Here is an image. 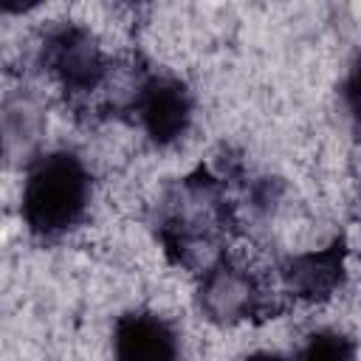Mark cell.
<instances>
[{"label":"cell","mask_w":361,"mask_h":361,"mask_svg":"<svg viewBox=\"0 0 361 361\" xmlns=\"http://www.w3.org/2000/svg\"><path fill=\"white\" fill-rule=\"evenodd\" d=\"M90 178L82 161L71 152L42 155L25 175L23 220L34 234L51 237L79 223L87 206Z\"/></svg>","instance_id":"1"},{"label":"cell","mask_w":361,"mask_h":361,"mask_svg":"<svg viewBox=\"0 0 361 361\" xmlns=\"http://www.w3.org/2000/svg\"><path fill=\"white\" fill-rule=\"evenodd\" d=\"M42 65L59 79L65 93H90L104 79V56L93 34L82 25H59L42 42Z\"/></svg>","instance_id":"2"},{"label":"cell","mask_w":361,"mask_h":361,"mask_svg":"<svg viewBox=\"0 0 361 361\" xmlns=\"http://www.w3.org/2000/svg\"><path fill=\"white\" fill-rule=\"evenodd\" d=\"M135 110L155 144L178 141L192 118V99L183 82L172 76H147L135 90Z\"/></svg>","instance_id":"3"},{"label":"cell","mask_w":361,"mask_h":361,"mask_svg":"<svg viewBox=\"0 0 361 361\" xmlns=\"http://www.w3.org/2000/svg\"><path fill=\"white\" fill-rule=\"evenodd\" d=\"M113 353L116 361H175L178 336L169 322L155 313H124L113 330Z\"/></svg>","instance_id":"4"},{"label":"cell","mask_w":361,"mask_h":361,"mask_svg":"<svg viewBox=\"0 0 361 361\" xmlns=\"http://www.w3.org/2000/svg\"><path fill=\"white\" fill-rule=\"evenodd\" d=\"M200 305L212 319L220 322H237L268 310L248 274L231 268L228 262H220L206 274L200 288Z\"/></svg>","instance_id":"5"},{"label":"cell","mask_w":361,"mask_h":361,"mask_svg":"<svg viewBox=\"0 0 361 361\" xmlns=\"http://www.w3.org/2000/svg\"><path fill=\"white\" fill-rule=\"evenodd\" d=\"M282 279L299 299H327L344 279V240H336L324 251L290 257L282 268Z\"/></svg>","instance_id":"6"},{"label":"cell","mask_w":361,"mask_h":361,"mask_svg":"<svg viewBox=\"0 0 361 361\" xmlns=\"http://www.w3.org/2000/svg\"><path fill=\"white\" fill-rule=\"evenodd\" d=\"M293 361H355V344L336 330H319L293 355Z\"/></svg>","instance_id":"7"},{"label":"cell","mask_w":361,"mask_h":361,"mask_svg":"<svg viewBox=\"0 0 361 361\" xmlns=\"http://www.w3.org/2000/svg\"><path fill=\"white\" fill-rule=\"evenodd\" d=\"M344 99H347V110L353 116V127L361 138V56H358V62L353 65V71L344 82Z\"/></svg>","instance_id":"8"},{"label":"cell","mask_w":361,"mask_h":361,"mask_svg":"<svg viewBox=\"0 0 361 361\" xmlns=\"http://www.w3.org/2000/svg\"><path fill=\"white\" fill-rule=\"evenodd\" d=\"M245 361H293V358H285V355H276V353H257Z\"/></svg>","instance_id":"9"}]
</instances>
